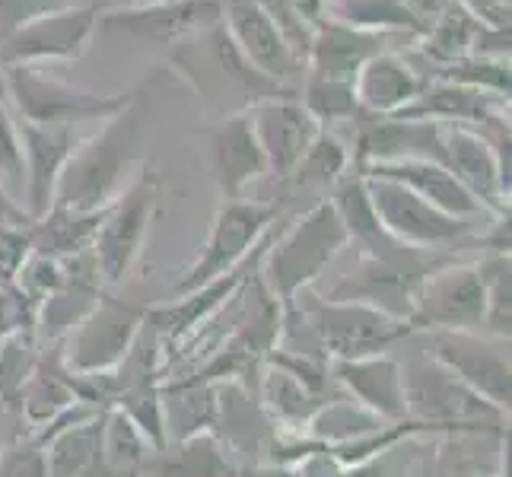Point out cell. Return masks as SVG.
I'll list each match as a JSON object with an SVG mask.
<instances>
[{"label":"cell","mask_w":512,"mask_h":477,"mask_svg":"<svg viewBox=\"0 0 512 477\" xmlns=\"http://www.w3.org/2000/svg\"><path fill=\"white\" fill-rule=\"evenodd\" d=\"M29 226H4L0 229V287L13 284V280L20 277L23 264L32 255Z\"/></svg>","instance_id":"43"},{"label":"cell","mask_w":512,"mask_h":477,"mask_svg":"<svg viewBox=\"0 0 512 477\" xmlns=\"http://www.w3.org/2000/svg\"><path fill=\"white\" fill-rule=\"evenodd\" d=\"M509 115V99L490 96L471 86H458L449 80H427L423 93L395 118H417V121H443V125H468L481 128L493 118Z\"/></svg>","instance_id":"26"},{"label":"cell","mask_w":512,"mask_h":477,"mask_svg":"<svg viewBox=\"0 0 512 477\" xmlns=\"http://www.w3.org/2000/svg\"><path fill=\"white\" fill-rule=\"evenodd\" d=\"M328 373L341 385V392L347 398L363 404L379 420L385 423L411 420L401 363L395 357H388V353H376V357H360V360H331Z\"/></svg>","instance_id":"21"},{"label":"cell","mask_w":512,"mask_h":477,"mask_svg":"<svg viewBox=\"0 0 512 477\" xmlns=\"http://www.w3.org/2000/svg\"><path fill=\"white\" fill-rule=\"evenodd\" d=\"M366 179H385L395 182L401 188L414 191L417 198H423L427 204H433L436 210H443L449 217L458 220H474L490 217L487 210L478 204V198L455 179V175L433 163V159H395V163H369L363 169H357Z\"/></svg>","instance_id":"24"},{"label":"cell","mask_w":512,"mask_h":477,"mask_svg":"<svg viewBox=\"0 0 512 477\" xmlns=\"http://www.w3.org/2000/svg\"><path fill=\"white\" fill-rule=\"evenodd\" d=\"M287 477H347V468L338 458H331L322 446H315L306 439V452L290 465Z\"/></svg>","instance_id":"45"},{"label":"cell","mask_w":512,"mask_h":477,"mask_svg":"<svg viewBox=\"0 0 512 477\" xmlns=\"http://www.w3.org/2000/svg\"><path fill=\"white\" fill-rule=\"evenodd\" d=\"M156 204H160V172L153 163H147L137 179L105 207V217L93 239V258L105 287L125 284L137 268Z\"/></svg>","instance_id":"8"},{"label":"cell","mask_w":512,"mask_h":477,"mask_svg":"<svg viewBox=\"0 0 512 477\" xmlns=\"http://www.w3.org/2000/svg\"><path fill=\"white\" fill-rule=\"evenodd\" d=\"M0 477H48L45 474V452L32 439L16 443L0 455Z\"/></svg>","instance_id":"44"},{"label":"cell","mask_w":512,"mask_h":477,"mask_svg":"<svg viewBox=\"0 0 512 477\" xmlns=\"http://www.w3.org/2000/svg\"><path fill=\"white\" fill-rule=\"evenodd\" d=\"M401 373L408 414L433 427V433H503L506 414H500L481 395H474L430 353L401 366Z\"/></svg>","instance_id":"6"},{"label":"cell","mask_w":512,"mask_h":477,"mask_svg":"<svg viewBox=\"0 0 512 477\" xmlns=\"http://www.w3.org/2000/svg\"><path fill=\"white\" fill-rule=\"evenodd\" d=\"M280 207L271 201H223L204 245L198 249L172 284V296H188L207 284H214L223 274L236 271L239 264L255 252L264 233L277 223Z\"/></svg>","instance_id":"7"},{"label":"cell","mask_w":512,"mask_h":477,"mask_svg":"<svg viewBox=\"0 0 512 477\" xmlns=\"http://www.w3.org/2000/svg\"><path fill=\"white\" fill-rule=\"evenodd\" d=\"M443 166L478 198L490 217L509 214V191L503 188L497 156L478 128L443 125Z\"/></svg>","instance_id":"23"},{"label":"cell","mask_w":512,"mask_h":477,"mask_svg":"<svg viewBox=\"0 0 512 477\" xmlns=\"http://www.w3.org/2000/svg\"><path fill=\"white\" fill-rule=\"evenodd\" d=\"M430 357L481 395L500 414H509L512 401V369L509 341L481 331H430Z\"/></svg>","instance_id":"11"},{"label":"cell","mask_w":512,"mask_h":477,"mask_svg":"<svg viewBox=\"0 0 512 477\" xmlns=\"http://www.w3.org/2000/svg\"><path fill=\"white\" fill-rule=\"evenodd\" d=\"M105 210H67L51 207L42 220L29 226L32 255L45 258H70L77 252L93 249V239L99 233V223Z\"/></svg>","instance_id":"31"},{"label":"cell","mask_w":512,"mask_h":477,"mask_svg":"<svg viewBox=\"0 0 512 477\" xmlns=\"http://www.w3.org/2000/svg\"><path fill=\"white\" fill-rule=\"evenodd\" d=\"M147 86H140L137 99L112 115L105 125L86 140H77L67 166L55 188V204L67 210H105L118 194L125 172L144 153L147 140Z\"/></svg>","instance_id":"1"},{"label":"cell","mask_w":512,"mask_h":477,"mask_svg":"<svg viewBox=\"0 0 512 477\" xmlns=\"http://www.w3.org/2000/svg\"><path fill=\"white\" fill-rule=\"evenodd\" d=\"M478 277L487 296V315H484V334L509 341V322H512V277H509V252H487L478 264Z\"/></svg>","instance_id":"37"},{"label":"cell","mask_w":512,"mask_h":477,"mask_svg":"<svg viewBox=\"0 0 512 477\" xmlns=\"http://www.w3.org/2000/svg\"><path fill=\"white\" fill-rule=\"evenodd\" d=\"M427 80L430 77L417 74L408 61L388 48L382 55L369 58L357 70V77H353V93H357L360 112L392 118L408 109V105L423 93Z\"/></svg>","instance_id":"25"},{"label":"cell","mask_w":512,"mask_h":477,"mask_svg":"<svg viewBox=\"0 0 512 477\" xmlns=\"http://www.w3.org/2000/svg\"><path fill=\"white\" fill-rule=\"evenodd\" d=\"M169 64L179 70V77L191 83V90L204 99L210 109L220 105V118H226V99H236L239 112H249L252 105L280 99V96H299L296 90L274 83L242 55L239 45L229 39L223 23L210 26L191 39L172 48Z\"/></svg>","instance_id":"3"},{"label":"cell","mask_w":512,"mask_h":477,"mask_svg":"<svg viewBox=\"0 0 512 477\" xmlns=\"http://www.w3.org/2000/svg\"><path fill=\"white\" fill-rule=\"evenodd\" d=\"M29 223L32 220L26 217V210L10 198L4 185H0V229L4 226H29Z\"/></svg>","instance_id":"46"},{"label":"cell","mask_w":512,"mask_h":477,"mask_svg":"<svg viewBox=\"0 0 512 477\" xmlns=\"http://www.w3.org/2000/svg\"><path fill=\"white\" fill-rule=\"evenodd\" d=\"M102 417H86L74 427H64L42 446L48 477H112L102 455Z\"/></svg>","instance_id":"30"},{"label":"cell","mask_w":512,"mask_h":477,"mask_svg":"<svg viewBox=\"0 0 512 477\" xmlns=\"http://www.w3.org/2000/svg\"><path fill=\"white\" fill-rule=\"evenodd\" d=\"M23 144V169H26V188H23V210L35 223L42 220L51 204H55V188L67 166L70 153L77 147L74 128L61 125H32V121H16Z\"/></svg>","instance_id":"19"},{"label":"cell","mask_w":512,"mask_h":477,"mask_svg":"<svg viewBox=\"0 0 512 477\" xmlns=\"http://www.w3.org/2000/svg\"><path fill=\"white\" fill-rule=\"evenodd\" d=\"M484 23L487 20L481 13H474L462 0H452L446 10L436 13L433 26H427V32L420 35L423 39L420 51L433 61V67H446L462 58H471Z\"/></svg>","instance_id":"32"},{"label":"cell","mask_w":512,"mask_h":477,"mask_svg":"<svg viewBox=\"0 0 512 477\" xmlns=\"http://www.w3.org/2000/svg\"><path fill=\"white\" fill-rule=\"evenodd\" d=\"M77 401H80L77 376L64 366L61 347L48 344V350H39V363H35L23 395L16 401V411L35 430H42L45 423H51L67 408H74Z\"/></svg>","instance_id":"28"},{"label":"cell","mask_w":512,"mask_h":477,"mask_svg":"<svg viewBox=\"0 0 512 477\" xmlns=\"http://www.w3.org/2000/svg\"><path fill=\"white\" fill-rule=\"evenodd\" d=\"M223 26L264 77L299 93L296 80L306 77V64L299 61L284 29L261 0H223Z\"/></svg>","instance_id":"15"},{"label":"cell","mask_w":512,"mask_h":477,"mask_svg":"<svg viewBox=\"0 0 512 477\" xmlns=\"http://www.w3.org/2000/svg\"><path fill=\"white\" fill-rule=\"evenodd\" d=\"M223 23V0H160L144 7H105L99 26L140 45L175 48L210 26Z\"/></svg>","instance_id":"14"},{"label":"cell","mask_w":512,"mask_h":477,"mask_svg":"<svg viewBox=\"0 0 512 477\" xmlns=\"http://www.w3.org/2000/svg\"><path fill=\"white\" fill-rule=\"evenodd\" d=\"M67 7H77V0H0V42L39 16L61 13Z\"/></svg>","instance_id":"42"},{"label":"cell","mask_w":512,"mask_h":477,"mask_svg":"<svg viewBox=\"0 0 512 477\" xmlns=\"http://www.w3.org/2000/svg\"><path fill=\"white\" fill-rule=\"evenodd\" d=\"M347 242L350 236L331 198H319L299 217H280L258 264L261 284L287 312L299 293L315 287V280L325 274Z\"/></svg>","instance_id":"2"},{"label":"cell","mask_w":512,"mask_h":477,"mask_svg":"<svg viewBox=\"0 0 512 477\" xmlns=\"http://www.w3.org/2000/svg\"><path fill=\"white\" fill-rule=\"evenodd\" d=\"M35 363H39L35 334H10L0 341V404L4 408H16Z\"/></svg>","instance_id":"39"},{"label":"cell","mask_w":512,"mask_h":477,"mask_svg":"<svg viewBox=\"0 0 512 477\" xmlns=\"http://www.w3.org/2000/svg\"><path fill=\"white\" fill-rule=\"evenodd\" d=\"M7 77V105L16 121H32V125H61L74 128L77 121H109L121 109L137 99V90L128 93H93L42 74L39 67H4Z\"/></svg>","instance_id":"5"},{"label":"cell","mask_w":512,"mask_h":477,"mask_svg":"<svg viewBox=\"0 0 512 477\" xmlns=\"http://www.w3.org/2000/svg\"><path fill=\"white\" fill-rule=\"evenodd\" d=\"M299 102L306 105V112L319 121L322 128L341 125V121H357V115H360L357 93H353V83H347V80L303 77Z\"/></svg>","instance_id":"38"},{"label":"cell","mask_w":512,"mask_h":477,"mask_svg":"<svg viewBox=\"0 0 512 477\" xmlns=\"http://www.w3.org/2000/svg\"><path fill=\"white\" fill-rule=\"evenodd\" d=\"M379 427H385V420L369 414L363 404H357L341 392L328 398L322 408L315 411V417L306 427V439L322 449H334V446L353 443V439H360L366 433H376Z\"/></svg>","instance_id":"33"},{"label":"cell","mask_w":512,"mask_h":477,"mask_svg":"<svg viewBox=\"0 0 512 477\" xmlns=\"http://www.w3.org/2000/svg\"><path fill=\"white\" fill-rule=\"evenodd\" d=\"M144 4H160V0H125L121 7H144Z\"/></svg>","instance_id":"49"},{"label":"cell","mask_w":512,"mask_h":477,"mask_svg":"<svg viewBox=\"0 0 512 477\" xmlns=\"http://www.w3.org/2000/svg\"><path fill=\"white\" fill-rule=\"evenodd\" d=\"M487 315L484 284L474 264H443L420 284L408 325L417 331H481Z\"/></svg>","instance_id":"12"},{"label":"cell","mask_w":512,"mask_h":477,"mask_svg":"<svg viewBox=\"0 0 512 477\" xmlns=\"http://www.w3.org/2000/svg\"><path fill=\"white\" fill-rule=\"evenodd\" d=\"M140 477H242V465L204 430L150 452Z\"/></svg>","instance_id":"29"},{"label":"cell","mask_w":512,"mask_h":477,"mask_svg":"<svg viewBox=\"0 0 512 477\" xmlns=\"http://www.w3.org/2000/svg\"><path fill=\"white\" fill-rule=\"evenodd\" d=\"M0 185L16 201L23 198L26 188V169H23V144H20V128H16V115L10 105L0 99Z\"/></svg>","instance_id":"41"},{"label":"cell","mask_w":512,"mask_h":477,"mask_svg":"<svg viewBox=\"0 0 512 477\" xmlns=\"http://www.w3.org/2000/svg\"><path fill=\"white\" fill-rule=\"evenodd\" d=\"M105 7L77 4L61 13H48L10 32L0 42V64L4 67H35L42 61H77L86 55L99 29Z\"/></svg>","instance_id":"13"},{"label":"cell","mask_w":512,"mask_h":477,"mask_svg":"<svg viewBox=\"0 0 512 477\" xmlns=\"http://www.w3.org/2000/svg\"><path fill=\"white\" fill-rule=\"evenodd\" d=\"M433 80H449L458 86H471L490 96L509 99V58H462L455 64L436 67Z\"/></svg>","instance_id":"40"},{"label":"cell","mask_w":512,"mask_h":477,"mask_svg":"<svg viewBox=\"0 0 512 477\" xmlns=\"http://www.w3.org/2000/svg\"><path fill=\"white\" fill-rule=\"evenodd\" d=\"M210 433L220 439L223 449L236 462L252 465L268 462V452L280 436L242 379L214 382V423H210Z\"/></svg>","instance_id":"17"},{"label":"cell","mask_w":512,"mask_h":477,"mask_svg":"<svg viewBox=\"0 0 512 477\" xmlns=\"http://www.w3.org/2000/svg\"><path fill=\"white\" fill-rule=\"evenodd\" d=\"M150 452H153V446L147 443V436L134 427V420L128 414H121L118 408L105 411L102 455H105V465H109L112 477H140Z\"/></svg>","instance_id":"36"},{"label":"cell","mask_w":512,"mask_h":477,"mask_svg":"<svg viewBox=\"0 0 512 477\" xmlns=\"http://www.w3.org/2000/svg\"><path fill=\"white\" fill-rule=\"evenodd\" d=\"M284 315L303 322V331L309 334L306 357H315V350H322L328 363L376 357V353H385L388 347L414 334V328L401 318H392L363 303H334L325 296L319 299L312 296V290L299 293Z\"/></svg>","instance_id":"4"},{"label":"cell","mask_w":512,"mask_h":477,"mask_svg":"<svg viewBox=\"0 0 512 477\" xmlns=\"http://www.w3.org/2000/svg\"><path fill=\"white\" fill-rule=\"evenodd\" d=\"M392 35L373 32L322 16L312 29L309 55H306V77H325V80H347L353 83L357 70L369 61L388 51Z\"/></svg>","instance_id":"22"},{"label":"cell","mask_w":512,"mask_h":477,"mask_svg":"<svg viewBox=\"0 0 512 477\" xmlns=\"http://www.w3.org/2000/svg\"><path fill=\"white\" fill-rule=\"evenodd\" d=\"M0 99L7 102V77H4V64H0Z\"/></svg>","instance_id":"48"},{"label":"cell","mask_w":512,"mask_h":477,"mask_svg":"<svg viewBox=\"0 0 512 477\" xmlns=\"http://www.w3.org/2000/svg\"><path fill=\"white\" fill-rule=\"evenodd\" d=\"M150 306L128 303L112 293H102L90 315L67 331V338L58 344L61 360L74 376H99L109 373L131 350L134 338L147 322Z\"/></svg>","instance_id":"9"},{"label":"cell","mask_w":512,"mask_h":477,"mask_svg":"<svg viewBox=\"0 0 512 477\" xmlns=\"http://www.w3.org/2000/svg\"><path fill=\"white\" fill-rule=\"evenodd\" d=\"M357 144H353V169L369 163H395V159H433L443 166V121L417 118H379L357 115Z\"/></svg>","instance_id":"16"},{"label":"cell","mask_w":512,"mask_h":477,"mask_svg":"<svg viewBox=\"0 0 512 477\" xmlns=\"http://www.w3.org/2000/svg\"><path fill=\"white\" fill-rule=\"evenodd\" d=\"M249 115H252V128L261 144L264 163H268V172L277 182H284L299 166V159L309 153L322 125L306 112V105L299 102V96H280V99L258 102L249 109Z\"/></svg>","instance_id":"18"},{"label":"cell","mask_w":512,"mask_h":477,"mask_svg":"<svg viewBox=\"0 0 512 477\" xmlns=\"http://www.w3.org/2000/svg\"><path fill=\"white\" fill-rule=\"evenodd\" d=\"M325 16L334 20L373 29V32H411L423 35L427 23L411 10L408 0H325Z\"/></svg>","instance_id":"34"},{"label":"cell","mask_w":512,"mask_h":477,"mask_svg":"<svg viewBox=\"0 0 512 477\" xmlns=\"http://www.w3.org/2000/svg\"><path fill=\"white\" fill-rule=\"evenodd\" d=\"M369 204L376 210V220L395 242L420 252H449L455 245L474 242V220H458L443 210H436L414 191L385 179H366Z\"/></svg>","instance_id":"10"},{"label":"cell","mask_w":512,"mask_h":477,"mask_svg":"<svg viewBox=\"0 0 512 477\" xmlns=\"http://www.w3.org/2000/svg\"><path fill=\"white\" fill-rule=\"evenodd\" d=\"M16 443H20V436L13 433L10 420H7V408L0 404V455H4L7 449H13Z\"/></svg>","instance_id":"47"},{"label":"cell","mask_w":512,"mask_h":477,"mask_svg":"<svg viewBox=\"0 0 512 477\" xmlns=\"http://www.w3.org/2000/svg\"><path fill=\"white\" fill-rule=\"evenodd\" d=\"M258 404L274 423V430L287 439H306V427L315 417V411L328 401V392H315L303 385L287 369L264 363L261 382H258Z\"/></svg>","instance_id":"27"},{"label":"cell","mask_w":512,"mask_h":477,"mask_svg":"<svg viewBox=\"0 0 512 477\" xmlns=\"http://www.w3.org/2000/svg\"><path fill=\"white\" fill-rule=\"evenodd\" d=\"M207 140L210 169H214V182L223 201H239L245 188L255 185L261 175H268V163H264L249 112L217 118V125L207 128Z\"/></svg>","instance_id":"20"},{"label":"cell","mask_w":512,"mask_h":477,"mask_svg":"<svg viewBox=\"0 0 512 477\" xmlns=\"http://www.w3.org/2000/svg\"><path fill=\"white\" fill-rule=\"evenodd\" d=\"M353 163V156L347 150L344 140L334 134L331 128H322L309 153L299 159V166L287 175V185L293 191H325L338 185L347 169Z\"/></svg>","instance_id":"35"}]
</instances>
